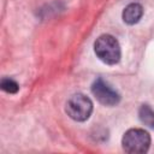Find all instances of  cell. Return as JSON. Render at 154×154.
Returning <instances> with one entry per match:
<instances>
[{
  "mask_svg": "<svg viewBox=\"0 0 154 154\" xmlns=\"http://www.w3.org/2000/svg\"><path fill=\"white\" fill-rule=\"evenodd\" d=\"M94 51L97 58L107 65H116L120 60V46L112 35L103 34L99 36L94 43Z\"/></svg>",
  "mask_w": 154,
  "mask_h": 154,
  "instance_id": "cell-1",
  "label": "cell"
},
{
  "mask_svg": "<svg viewBox=\"0 0 154 154\" xmlns=\"http://www.w3.org/2000/svg\"><path fill=\"white\" fill-rule=\"evenodd\" d=\"M91 93L103 106H116L120 101V95L102 78H97L91 84Z\"/></svg>",
  "mask_w": 154,
  "mask_h": 154,
  "instance_id": "cell-4",
  "label": "cell"
},
{
  "mask_svg": "<svg viewBox=\"0 0 154 154\" xmlns=\"http://www.w3.org/2000/svg\"><path fill=\"white\" fill-rule=\"evenodd\" d=\"M122 146L123 149L129 154L147 153L150 147V135L143 129H129L123 135Z\"/></svg>",
  "mask_w": 154,
  "mask_h": 154,
  "instance_id": "cell-2",
  "label": "cell"
},
{
  "mask_svg": "<svg viewBox=\"0 0 154 154\" xmlns=\"http://www.w3.org/2000/svg\"><path fill=\"white\" fill-rule=\"evenodd\" d=\"M138 116L141 122L149 126L150 129L154 130V111L148 106V105H142L140 111H138Z\"/></svg>",
  "mask_w": 154,
  "mask_h": 154,
  "instance_id": "cell-6",
  "label": "cell"
},
{
  "mask_svg": "<svg viewBox=\"0 0 154 154\" xmlns=\"http://www.w3.org/2000/svg\"><path fill=\"white\" fill-rule=\"evenodd\" d=\"M122 16H123V20L126 24H129V25L136 24V23L140 22V19L143 16V7H142V5H140L137 2L129 4L124 8Z\"/></svg>",
  "mask_w": 154,
  "mask_h": 154,
  "instance_id": "cell-5",
  "label": "cell"
},
{
  "mask_svg": "<svg viewBox=\"0 0 154 154\" xmlns=\"http://www.w3.org/2000/svg\"><path fill=\"white\" fill-rule=\"evenodd\" d=\"M65 111L71 119L76 122H85L93 112V102L87 95L77 93L67 100Z\"/></svg>",
  "mask_w": 154,
  "mask_h": 154,
  "instance_id": "cell-3",
  "label": "cell"
},
{
  "mask_svg": "<svg viewBox=\"0 0 154 154\" xmlns=\"http://www.w3.org/2000/svg\"><path fill=\"white\" fill-rule=\"evenodd\" d=\"M0 85H1V89H2L4 91L8 93V94H14V93H17L18 89H19L18 83H17L16 81L11 79V78H2Z\"/></svg>",
  "mask_w": 154,
  "mask_h": 154,
  "instance_id": "cell-7",
  "label": "cell"
}]
</instances>
